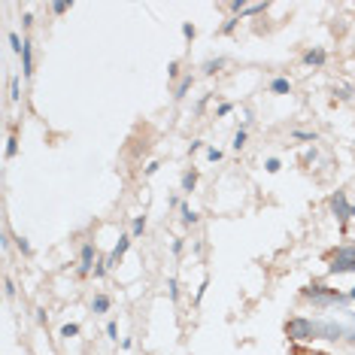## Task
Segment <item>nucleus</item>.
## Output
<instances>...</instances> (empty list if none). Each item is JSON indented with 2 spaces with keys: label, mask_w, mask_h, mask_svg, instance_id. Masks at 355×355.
<instances>
[{
  "label": "nucleus",
  "mask_w": 355,
  "mask_h": 355,
  "mask_svg": "<svg viewBox=\"0 0 355 355\" xmlns=\"http://www.w3.org/2000/svg\"><path fill=\"white\" fill-rule=\"evenodd\" d=\"M18 97H21V79L12 76L9 79V100H18Z\"/></svg>",
  "instance_id": "obj_15"
},
{
  "label": "nucleus",
  "mask_w": 355,
  "mask_h": 355,
  "mask_svg": "<svg viewBox=\"0 0 355 355\" xmlns=\"http://www.w3.org/2000/svg\"><path fill=\"white\" fill-rule=\"evenodd\" d=\"M109 304H112V301H109L106 295H97V298L91 301V313H106V310H109Z\"/></svg>",
  "instance_id": "obj_11"
},
{
  "label": "nucleus",
  "mask_w": 355,
  "mask_h": 355,
  "mask_svg": "<svg viewBox=\"0 0 355 355\" xmlns=\"http://www.w3.org/2000/svg\"><path fill=\"white\" fill-rule=\"evenodd\" d=\"M280 167H283V164H280V158H267V161H264V170H267V173H277Z\"/></svg>",
  "instance_id": "obj_24"
},
{
  "label": "nucleus",
  "mask_w": 355,
  "mask_h": 355,
  "mask_svg": "<svg viewBox=\"0 0 355 355\" xmlns=\"http://www.w3.org/2000/svg\"><path fill=\"white\" fill-rule=\"evenodd\" d=\"M352 219H355V204H352Z\"/></svg>",
  "instance_id": "obj_41"
},
{
  "label": "nucleus",
  "mask_w": 355,
  "mask_h": 355,
  "mask_svg": "<svg viewBox=\"0 0 355 355\" xmlns=\"http://www.w3.org/2000/svg\"><path fill=\"white\" fill-rule=\"evenodd\" d=\"M191 85H194V76H182V79H179V85H176V91H173V97H176V100H182V97L191 91Z\"/></svg>",
  "instance_id": "obj_9"
},
{
  "label": "nucleus",
  "mask_w": 355,
  "mask_h": 355,
  "mask_svg": "<svg viewBox=\"0 0 355 355\" xmlns=\"http://www.w3.org/2000/svg\"><path fill=\"white\" fill-rule=\"evenodd\" d=\"M21 73H24V79L33 76V43L27 36H24V49H21Z\"/></svg>",
  "instance_id": "obj_6"
},
{
  "label": "nucleus",
  "mask_w": 355,
  "mask_h": 355,
  "mask_svg": "<svg viewBox=\"0 0 355 355\" xmlns=\"http://www.w3.org/2000/svg\"><path fill=\"white\" fill-rule=\"evenodd\" d=\"M146 231V216H134V222H131V237H140Z\"/></svg>",
  "instance_id": "obj_13"
},
{
  "label": "nucleus",
  "mask_w": 355,
  "mask_h": 355,
  "mask_svg": "<svg viewBox=\"0 0 355 355\" xmlns=\"http://www.w3.org/2000/svg\"><path fill=\"white\" fill-rule=\"evenodd\" d=\"M70 6H73V3H64V0H61V3H52V12H55V15H64Z\"/></svg>",
  "instance_id": "obj_26"
},
{
  "label": "nucleus",
  "mask_w": 355,
  "mask_h": 355,
  "mask_svg": "<svg viewBox=\"0 0 355 355\" xmlns=\"http://www.w3.org/2000/svg\"><path fill=\"white\" fill-rule=\"evenodd\" d=\"M286 334H289V340H295V343H310V340H319V319L295 316V319L286 325Z\"/></svg>",
  "instance_id": "obj_2"
},
{
  "label": "nucleus",
  "mask_w": 355,
  "mask_h": 355,
  "mask_svg": "<svg viewBox=\"0 0 355 355\" xmlns=\"http://www.w3.org/2000/svg\"><path fill=\"white\" fill-rule=\"evenodd\" d=\"M15 246L21 249V255H33V249H30V243H27L24 237H18V240H15Z\"/></svg>",
  "instance_id": "obj_25"
},
{
  "label": "nucleus",
  "mask_w": 355,
  "mask_h": 355,
  "mask_svg": "<svg viewBox=\"0 0 355 355\" xmlns=\"http://www.w3.org/2000/svg\"><path fill=\"white\" fill-rule=\"evenodd\" d=\"M128 246H131V237H128V234H125V237H119V243L112 246V252H109L106 264H109V267H115V261H119V258H122V255L128 252Z\"/></svg>",
  "instance_id": "obj_7"
},
{
  "label": "nucleus",
  "mask_w": 355,
  "mask_h": 355,
  "mask_svg": "<svg viewBox=\"0 0 355 355\" xmlns=\"http://www.w3.org/2000/svg\"><path fill=\"white\" fill-rule=\"evenodd\" d=\"M349 301H355V289H352V292H349Z\"/></svg>",
  "instance_id": "obj_39"
},
{
  "label": "nucleus",
  "mask_w": 355,
  "mask_h": 355,
  "mask_svg": "<svg viewBox=\"0 0 355 355\" xmlns=\"http://www.w3.org/2000/svg\"><path fill=\"white\" fill-rule=\"evenodd\" d=\"M325 58H328V55H325L322 49H310V52L304 55V64H310V67H322V64H325Z\"/></svg>",
  "instance_id": "obj_8"
},
{
  "label": "nucleus",
  "mask_w": 355,
  "mask_h": 355,
  "mask_svg": "<svg viewBox=\"0 0 355 355\" xmlns=\"http://www.w3.org/2000/svg\"><path fill=\"white\" fill-rule=\"evenodd\" d=\"M198 149H204V140H194V143L188 146V152H198Z\"/></svg>",
  "instance_id": "obj_38"
},
{
  "label": "nucleus",
  "mask_w": 355,
  "mask_h": 355,
  "mask_svg": "<svg viewBox=\"0 0 355 355\" xmlns=\"http://www.w3.org/2000/svg\"><path fill=\"white\" fill-rule=\"evenodd\" d=\"M270 91H273V94H289V91H292V82H289L286 76H277V79L270 82Z\"/></svg>",
  "instance_id": "obj_10"
},
{
  "label": "nucleus",
  "mask_w": 355,
  "mask_h": 355,
  "mask_svg": "<svg viewBox=\"0 0 355 355\" xmlns=\"http://www.w3.org/2000/svg\"><path fill=\"white\" fill-rule=\"evenodd\" d=\"M194 185H198V173L194 170H185L182 173V191H194Z\"/></svg>",
  "instance_id": "obj_12"
},
{
  "label": "nucleus",
  "mask_w": 355,
  "mask_h": 355,
  "mask_svg": "<svg viewBox=\"0 0 355 355\" xmlns=\"http://www.w3.org/2000/svg\"><path fill=\"white\" fill-rule=\"evenodd\" d=\"M76 273H79V277H88V273H94V243H85V246H82Z\"/></svg>",
  "instance_id": "obj_5"
},
{
  "label": "nucleus",
  "mask_w": 355,
  "mask_h": 355,
  "mask_svg": "<svg viewBox=\"0 0 355 355\" xmlns=\"http://www.w3.org/2000/svg\"><path fill=\"white\" fill-rule=\"evenodd\" d=\"M6 40H9V49H12V52H18V55H21V49H24V40H21V36H18V33H12V30H9V33H6Z\"/></svg>",
  "instance_id": "obj_14"
},
{
  "label": "nucleus",
  "mask_w": 355,
  "mask_h": 355,
  "mask_svg": "<svg viewBox=\"0 0 355 355\" xmlns=\"http://www.w3.org/2000/svg\"><path fill=\"white\" fill-rule=\"evenodd\" d=\"M182 33H185V40H194V33H198V27H194L191 21H185V24H182Z\"/></svg>",
  "instance_id": "obj_27"
},
{
  "label": "nucleus",
  "mask_w": 355,
  "mask_h": 355,
  "mask_svg": "<svg viewBox=\"0 0 355 355\" xmlns=\"http://www.w3.org/2000/svg\"><path fill=\"white\" fill-rule=\"evenodd\" d=\"M204 292H207V280L201 283V289H198V295H194V304H201V301H204Z\"/></svg>",
  "instance_id": "obj_33"
},
{
  "label": "nucleus",
  "mask_w": 355,
  "mask_h": 355,
  "mask_svg": "<svg viewBox=\"0 0 355 355\" xmlns=\"http://www.w3.org/2000/svg\"><path fill=\"white\" fill-rule=\"evenodd\" d=\"M328 204H331V213H334V219H337L340 225H343L346 219H352V204L346 201V191H334Z\"/></svg>",
  "instance_id": "obj_4"
},
{
  "label": "nucleus",
  "mask_w": 355,
  "mask_h": 355,
  "mask_svg": "<svg viewBox=\"0 0 355 355\" xmlns=\"http://www.w3.org/2000/svg\"><path fill=\"white\" fill-rule=\"evenodd\" d=\"M179 210H182V222H185V225H194V222H198V213H194L188 204H179Z\"/></svg>",
  "instance_id": "obj_16"
},
{
  "label": "nucleus",
  "mask_w": 355,
  "mask_h": 355,
  "mask_svg": "<svg viewBox=\"0 0 355 355\" xmlns=\"http://www.w3.org/2000/svg\"><path fill=\"white\" fill-rule=\"evenodd\" d=\"M3 289H6V298H12V295H15V286H12V280H6V283H3Z\"/></svg>",
  "instance_id": "obj_34"
},
{
  "label": "nucleus",
  "mask_w": 355,
  "mask_h": 355,
  "mask_svg": "<svg viewBox=\"0 0 355 355\" xmlns=\"http://www.w3.org/2000/svg\"><path fill=\"white\" fill-rule=\"evenodd\" d=\"M76 334H79V325L76 322H70V325L61 328V337H76Z\"/></svg>",
  "instance_id": "obj_22"
},
{
  "label": "nucleus",
  "mask_w": 355,
  "mask_h": 355,
  "mask_svg": "<svg viewBox=\"0 0 355 355\" xmlns=\"http://www.w3.org/2000/svg\"><path fill=\"white\" fill-rule=\"evenodd\" d=\"M207 158H210V161H222V149H216V146H207Z\"/></svg>",
  "instance_id": "obj_29"
},
{
  "label": "nucleus",
  "mask_w": 355,
  "mask_h": 355,
  "mask_svg": "<svg viewBox=\"0 0 355 355\" xmlns=\"http://www.w3.org/2000/svg\"><path fill=\"white\" fill-rule=\"evenodd\" d=\"M167 292H170V301H176V298H179V283H176V277H170V280H167Z\"/></svg>",
  "instance_id": "obj_19"
},
{
  "label": "nucleus",
  "mask_w": 355,
  "mask_h": 355,
  "mask_svg": "<svg viewBox=\"0 0 355 355\" xmlns=\"http://www.w3.org/2000/svg\"><path fill=\"white\" fill-rule=\"evenodd\" d=\"M219 67H222V58H216V61H207V64H204V73H216Z\"/></svg>",
  "instance_id": "obj_28"
},
{
  "label": "nucleus",
  "mask_w": 355,
  "mask_h": 355,
  "mask_svg": "<svg viewBox=\"0 0 355 355\" xmlns=\"http://www.w3.org/2000/svg\"><path fill=\"white\" fill-rule=\"evenodd\" d=\"M307 355H325V352H307Z\"/></svg>",
  "instance_id": "obj_40"
},
{
  "label": "nucleus",
  "mask_w": 355,
  "mask_h": 355,
  "mask_svg": "<svg viewBox=\"0 0 355 355\" xmlns=\"http://www.w3.org/2000/svg\"><path fill=\"white\" fill-rule=\"evenodd\" d=\"M301 295H304L307 301H313V307H334V304H346V301H349V295H343V292H337V289H328V286H322V283L307 286Z\"/></svg>",
  "instance_id": "obj_1"
},
{
  "label": "nucleus",
  "mask_w": 355,
  "mask_h": 355,
  "mask_svg": "<svg viewBox=\"0 0 355 355\" xmlns=\"http://www.w3.org/2000/svg\"><path fill=\"white\" fill-rule=\"evenodd\" d=\"M237 24H240V15H231V18H228V21L222 24V33H231V30H234Z\"/></svg>",
  "instance_id": "obj_20"
},
{
  "label": "nucleus",
  "mask_w": 355,
  "mask_h": 355,
  "mask_svg": "<svg viewBox=\"0 0 355 355\" xmlns=\"http://www.w3.org/2000/svg\"><path fill=\"white\" fill-rule=\"evenodd\" d=\"M167 76H170V79H176V76H179V64H176V61H170V64H167Z\"/></svg>",
  "instance_id": "obj_31"
},
{
  "label": "nucleus",
  "mask_w": 355,
  "mask_h": 355,
  "mask_svg": "<svg viewBox=\"0 0 355 355\" xmlns=\"http://www.w3.org/2000/svg\"><path fill=\"white\" fill-rule=\"evenodd\" d=\"M231 109H234V106H231V103H222V106H219V115H228V112H231Z\"/></svg>",
  "instance_id": "obj_37"
},
{
  "label": "nucleus",
  "mask_w": 355,
  "mask_h": 355,
  "mask_svg": "<svg viewBox=\"0 0 355 355\" xmlns=\"http://www.w3.org/2000/svg\"><path fill=\"white\" fill-rule=\"evenodd\" d=\"M292 137H295V140H304V143H316V140H319L313 131H295Z\"/></svg>",
  "instance_id": "obj_17"
},
{
  "label": "nucleus",
  "mask_w": 355,
  "mask_h": 355,
  "mask_svg": "<svg viewBox=\"0 0 355 355\" xmlns=\"http://www.w3.org/2000/svg\"><path fill=\"white\" fill-rule=\"evenodd\" d=\"M15 152H18V140L9 137V140H6V158H15Z\"/></svg>",
  "instance_id": "obj_21"
},
{
  "label": "nucleus",
  "mask_w": 355,
  "mask_h": 355,
  "mask_svg": "<svg viewBox=\"0 0 355 355\" xmlns=\"http://www.w3.org/2000/svg\"><path fill=\"white\" fill-rule=\"evenodd\" d=\"M328 273H331V277H337V273H355V246H340V249L331 255Z\"/></svg>",
  "instance_id": "obj_3"
},
{
  "label": "nucleus",
  "mask_w": 355,
  "mask_h": 355,
  "mask_svg": "<svg viewBox=\"0 0 355 355\" xmlns=\"http://www.w3.org/2000/svg\"><path fill=\"white\" fill-rule=\"evenodd\" d=\"M21 24H24V27H30V24H33V15H30V12H24V15H21Z\"/></svg>",
  "instance_id": "obj_35"
},
{
  "label": "nucleus",
  "mask_w": 355,
  "mask_h": 355,
  "mask_svg": "<svg viewBox=\"0 0 355 355\" xmlns=\"http://www.w3.org/2000/svg\"><path fill=\"white\" fill-rule=\"evenodd\" d=\"M231 146H234V149H237V152H240V149H243V146H246V131H243V128H240V131H237V134H234V143H231Z\"/></svg>",
  "instance_id": "obj_18"
},
{
  "label": "nucleus",
  "mask_w": 355,
  "mask_h": 355,
  "mask_svg": "<svg viewBox=\"0 0 355 355\" xmlns=\"http://www.w3.org/2000/svg\"><path fill=\"white\" fill-rule=\"evenodd\" d=\"M158 167H161V164H158V161H152V164L146 167V176H152V173H158Z\"/></svg>",
  "instance_id": "obj_36"
},
{
  "label": "nucleus",
  "mask_w": 355,
  "mask_h": 355,
  "mask_svg": "<svg viewBox=\"0 0 355 355\" xmlns=\"http://www.w3.org/2000/svg\"><path fill=\"white\" fill-rule=\"evenodd\" d=\"M106 270H109V264H106V261H100V264L94 267V280H100V277H103Z\"/></svg>",
  "instance_id": "obj_32"
},
{
  "label": "nucleus",
  "mask_w": 355,
  "mask_h": 355,
  "mask_svg": "<svg viewBox=\"0 0 355 355\" xmlns=\"http://www.w3.org/2000/svg\"><path fill=\"white\" fill-rule=\"evenodd\" d=\"M106 337L119 340V325H115V322H106Z\"/></svg>",
  "instance_id": "obj_30"
},
{
  "label": "nucleus",
  "mask_w": 355,
  "mask_h": 355,
  "mask_svg": "<svg viewBox=\"0 0 355 355\" xmlns=\"http://www.w3.org/2000/svg\"><path fill=\"white\" fill-rule=\"evenodd\" d=\"M246 6H249V3H243V0H231V12H234V15H243Z\"/></svg>",
  "instance_id": "obj_23"
}]
</instances>
